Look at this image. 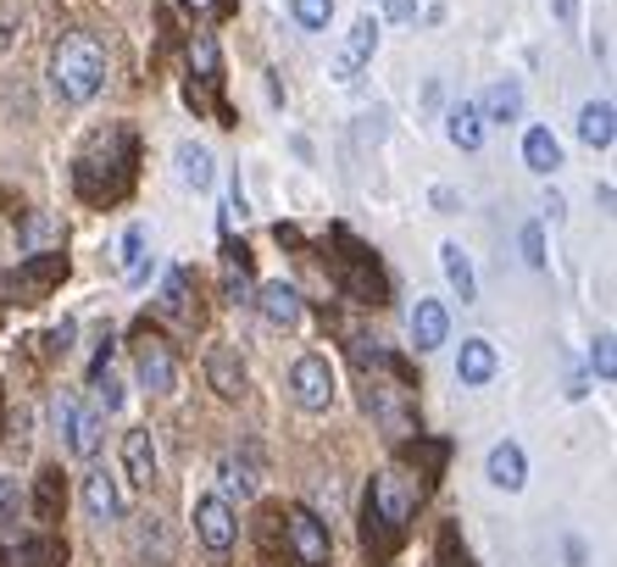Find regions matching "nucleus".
Returning <instances> with one entry per match:
<instances>
[{
  "label": "nucleus",
  "instance_id": "obj_1",
  "mask_svg": "<svg viewBox=\"0 0 617 567\" xmlns=\"http://www.w3.org/2000/svg\"><path fill=\"white\" fill-rule=\"evenodd\" d=\"M429 484H417L406 467H385L378 479H367V495H362V551L373 562H390L406 540V524L417 517Z\"/></svg>",
  "mask_w": 617,
  "mask_h": 567
},
{
  "label": "nucleus",
  "instance_id": "obj_2",
  "mask_svg": "<svg viewBox=\"0 0 617 567\" xmlns=\"http://www.w3.org/2000/svg\"><path fill=\"white\" fill-rule=\"evenodd\" d=\"M134 167H139V146H134V128L128 123H106L84 139V151L73 156V189L78 201L89 206H112L128 196L134 184Z\"/></svg>",
  "mask_w": 617,
  "mask_h": 567
},
{
  "label": "nucleus",
  "instance_id": "obj_3",
  "mask_svg": "<svg viewBox=\"0 0 617 567\" xmlns=\"http://www.w3.org/2000/svg\"><path fill=\"white\" fill-rule=\"evenodd\" d=\"M106 67H112V56H106L101 34L67 28V34L51 45V94H56V101H67V106H84V101H95V94H101Z\"/></svg>",
  "mask_w": 617,
  "mask_h": 567
},
{
  "label": "nucleus",
  "instance_id": "obj_4",
  "mask_svg": "<svg viewBox=\"0 0 617 567\" xmlns=\"http://www.w3.org/2000/svg\"><path fill=\"white\" fill-rule=\"evenodd\" d=\"M284 551H290L295 567H328L335 562V540H328V524L317 512L295 506V512H284Z\"/></svg>",
  "mask_w": 617,
  "mask_h": 567
},
{
  "label": "nucleus",
  "instance_id": "obj_5",
  "mask_svg": "<svg viewBox=\"0 0 617 567\" xmlns=\"http://www.w3.org/2000/svg\"><path fill=\"white\" fill-rule=\"evenodd\" d=\"M67 278V256L62 251H39V256H23L7 278V295L23 301V306H39V301H51V290Z\"/></svg>",
  "mask_w": 617,
  "mask_h": 567
},
{
  "label": "nucleus",
  "instance_id": "obj_6",
  "mask_svg": "<svg viewBox=\"0 0 617 567\" xmlns=\"http://www.w3.org/2000/svg\"><path fill=\"white\" fill-rule=\"evenodd\" d=\"M335 240L345 245V256H340V284H345V295L351 301H362V306H385V273H378V262L351 240V234L340 228Z\"/></svg>",
  "mask_w": 617,
  "mask_h": 567
},
{
  "label": "nucleus",
  "instance_id": "obj_7",
  "mask_svg": "<svg viewBox=\"0 0 617 567\" xmlns=\"http://www.w3.org/2000/svg\"><path fill=\"white\" fill-rule=\"evenodd\" d=\"M290 395H295V406L301 412H328L335 406V395H340V385H335V367H328V356H301L295 367H290Z\"/></svg>",
  "mask_w": 617,
  "mask_h": 567
},
{
  "label": "nucleus",
  "instance_id": "obj_8",
  "mask_svg": "<svg viewBox=\"0 0 617 567\" xmlns=\"http://www.w3.org/2000/svg\"><path fill=\"white\" fill-rule=\"evenodd\" d=\"M134 373H139V390H151V395H173L178 390V356L167 340L146 335L134 351Z\"/></svg>",
  "mask_w": 617,
  "mask_h": 567
},
{
  "label": "nucleus",
  "instance_id": "obj_9",
  "mask_svg": "<svg viewBox=\"0 0 617 567\" xmlns=\"http://www.w3.org/2000/svg\"><path fill=\"white\" fill-rule=\"evenodd\" d=\"M196 534H201V545H206L212 556L234 551V540H240V517H234L228 495H201V501H196Z\"/></svg>",
  "mask_w": 617,
  "mask_h": 567
},
{
  "label": "nucleus",
  "instance_id": "obj_10",
  "mask_svg": "<svg viewBox=\"0 0 617 567\" xmlns=\"http://www.w3.org/2000/svg\"><path fill=\"white\" fill-rule=\"evenodd\" d=\"M206 385L223 395V401H245L251 395V367L234 345H212L206 351Z\"/></svg>",
  "mask_w": 617,
  "mask_h": 567
},
{
  "label": "nucleus",
  "instance_id": "obj_11",
  "mask_svg": "<svg viewBox=\"0 0 617 567\" xmlns=\"http://www.w3.org/2000/svg\"><path fill=\"white\" fill-rule=\"evenodd\" d=\"M373 51H378V17H356V23H351V34L340 39L335 62H328V73H335V78L345 84V78H356V73L373 62Z\"/></svg>",
  "mask_w": 617,
  "mask_h": 567
},
{
  "label": "nucleus",
  "instance_id": "obj_12",
  "mask_svg": "<svg viewBox=\"0 0 617 567\" xmlns=\"http://www.w3.org/2000/svg\"><path fill=\"white\" fill-rule=\"evenodd\" d=\"M128 540H134V562L139 567H173V529L162 524L156 512H139Z\"/></svg>",
  "mask_w": 617,
  "mask_h": 567
},
{
  "label": "nucleus",
  "instance_id": "obj_13",
  "mask_svg": "<svg viewBox=\"0 0 617 567\" xmlns=\"http://www.w3.org/2000/svg\"><path fill=\"white\" fill-rule=\"evenodd\" d=\"M251 306H256L273 328H301V323H306V301H301V290H295V284H284V278L262 284Z\"/></svg>",
  "mask_w": 617,
  "mask_h": 567
},
{
  "label": "nucleus",
  "instance_id": "obj_14",
  "mask_svg": "<svg viewBox=\"0 0 617 567\" xmlns=\"http://www.w3.org/2000/svg\"><path fill=\"white\" fill-rule=\"evenodd\" d=\"M84 512H89V524H117L123 517V490H117V479L106 467H89L84 472Z\"/></svg>",
  "mask_w": 617,
  "mask_h": 567
},
{
  "label": "nucleus",
  "instance_id": "obj_15",
  "mask_svg": "<svg viewBox=\"0 0 617 567\" xmlns=\"http://www.w3.org/2000/svg\"><path fill=\"white\" fill-rule=\"evenodd\" d=\"M484 472H490V484H495V490L517 495V490L529 484V456H524V445H517V440H501V445L490 451Z\"/></svg>",
  "mask_w": 617,
  "mask_h": 567
},
{
  "label": "nucleus",
  "instance_id": "obj_16",
  "mask_svg": "<svg viewBox=\"0 0 617 567\" xmlns=\"http://www.w3.org/2000/svg\"><path fill=\"white\" fill-rule=\"evenodd\" d=\"M156 312H162L167 323H196V317H201V306H196V278H189L184 267H173V273L162 278Z\"/></svg>",
  "mask_w": 617,
  "mask_h": 567
},
{
  "label": "nucleus",
  "instance_id": "obj_17",
  "mask_svg": "<svg viewBox=\"0 0 617 567\" xmlns=\"http://www.w3.org/2000/svg\"><path fill=\"white\" fill-rule=\"evenodd\" d=\"M223 301L228 306H251L256 301V284H251V251L245 245H223Z\"/></svg>",
  "mask_w": 617,
  "mask_h": 567
},
{
  "label": "nucleus",
  "instance_id": "obj_18",
  "mask_svg": "<svg viewBox=\"0 0 617 567\" xmlns=\"http://www.w3.org/2000/svg\"><path fill=\"white\" fill-rule=\"evenodd\" d=\"M406 335H412L417 351H440L445 335H451V312H445L440 301H417L412 317H406Z\"/></svg>",
  "mask_w": 617,
  "mask_h": 567
},
{
  "label": "nucleus",
  "instance_id": "obj_19",
  "mask_svg": "<svg viewBox=\"0 0 617 567\" xmlns=\"http://www.w3.org/2000/svg\"><path fill=\"white\" fill-rule=\"evenodd\" d=\"M484 134H490V123H484L479 101H456V106L445 112V139H451L456 151H479Z\"/></svg>",
  "mask_w": 617,
  "mask_h": 567
},
{
  "label": "nucleus",
  "instance_id": "obj_20",
  "mask_svg": "<svg viewBox=\"0 0 617 567\" xmlns=\"http://www.w3.org/2000/svg\"><path fill=\"white\" fill-rule=\"evenodd\" d=\"M123 467H128V479H134V484H156L162 456H156L151 429H128V434H123Z\"/></svg>",
  "mask_w": 617,
  "mask_h": 567
},
{
  "label": "nucleus",
  "instance_id": "obj_21",
  "mask_svg": "<svg viewBox=\"0 0 617 567\" xmlns=\"http://www.w3.org/2000/svg\"><path fill=\"white\" fill-rule=\"evenodd\" d=\"M495 367H501V356H495L490 340H462V351H456V378H462L467 390H484L490 378H495Z\"/></svg>",
  "mask_w": 617,
  "mask_h": 567
},
{
  "label": "nucleus",
  "instance_id": "obj_22",
  "mask_svg": "<svg viewBox=\"0 0 617 567\" xmlns=\"http://www.w3.org/2000/svg\"><path fill=\"white\" fill-rule=\"evenodd\" d=\"M62 512H67L62 467H39V479H34V524L51 529V524H62Z\"/></svg>",
  "mask_w": 617,
  "mask_h": 567
},
{
  "label": "nucleus",
  "instance_id": "obj_23",
  "mask_svg": "<svg viewBox=\"0 0 617 567\" xmlns=\"http://www.w3.org/2000/svg\"><path fill=\"white\" fill-rule=\"evenodd\" d=\"M62 240H67V228H62V217H51V212H28V217H23V228H17V245H23V256L62 251Z\"/></svg>",
  "mask_w": 617,
  "mask_h": 567
},
{
  "label": "nucleus",
  "instance_id": "obj_24",
  "mask_svg": "<svg viewBox=\"0 0 617 567\" xmlns=\"http://www.w3.org/2000/svg\"><path fill=\"white\" fill-rule=\"evenodd\" d=\"M101 429H106V412L78 406L73 423H67V451H73L78 462H95V451H101Z\"/></svg>",
  "mask_w": 617,
  "mask_h": 567
},
{
  "label": "nucleus",
  "instance_id": "obj_25",
  "mask_svg": "<svg viewBox=\"0 0 617 567\" xmlns=\"http://www.w3.org/2000/svg\"><path fill=\"white\" fill-rule=\"evenodd\" d=\"M579 139L590 151H606L612 139H617V112H612V101H584L579 106Z\"/></svg>",
  "mask_w": 617,
  "mask_h": 567
},
{
  "label": "nucleus",
  "instance_id": "obj_26",
  "mask_svg": "<svg viewBox=\"0 0 617 567\" xmlns=\"http://www.w3.org/2000/svg\"><path fill=\"white\" fill-rule=\"evenodd\" d=\"M440 267H445V284L456 290V301H462V306L479 301V278H473V262H467V251H462L456 240H445V245H440Z\"/></svg>",
  "mask_w": 617,
  "mask_h": 567
},
{
  "label": "nucleus",
  "instance_id": "obj_27",
  "mask_svg": "<svg viewBox=\"0 0 617 567\" xmlns=\"http://www.w3.org/2000/svg\"><path fill=\"white\" fill-rule=\"evenodd\" d=\"M178 178H184L189 189H212V184H217V162H212V151L196 146V139H184V146H178Z\"/></svg>",
  "mask_w": 617,
  "mask_h": 567
},
{
  "label": "nucleus",
  "instance_id": "obj_28",
  "mask_svg": "<svg viewBox=\"0 0 617 567\" xmlns=\"http://www.w3.org/2000/svg\"><path fill=\"white\" fill-rule=\"evenodd\" d=\"M479 112H484V123H517V117H524V89H517L512 78L490 84V94L479 101Z\"/></svg>",
  "mask_w": 617,
  "mask_h": 567
},
{
  "label": "nucleus",
  "instance_id": "obj_29",
  "mask_svg": "<svg viewBox=\"0 0 617 567\" xmlns=\"http://www.w3.org/2000/svg\"><path fill=\"white\" fill-rule=\"evenodd\" d=\"M524 162H529V173H540V178H551V173L562 167V146H556L551 128H529V134H524Z\"/></svg>",
  "mask_w": 617,
  "mask_h": 567
},
{
  "label": "nucleus",
  "instance_id": "obj_30",
  "mask_svg": "<svg viewBox=\"0 0 617 567\" xmlns=\"http://www.w3.org/2000/svg\"><path fill=\"white\" fill-rule=\"evenodd\" d=\"M217 484H223V495H240V501H251V495H256V462L228 451V456L217 462Z\"/></svg>",
  "mask_w": 617,
  "mask_h": 567
},
{
  "label": "nucleus",
  "instance_id": "obj_31",
  "mask_svg": "<svg viewBox=\"0 0 617 567\" xmlns=\"http://www.w3.org/2000/svg\"><path fill=\"white\" fill-rule=\"evenodd\" d=\"M62 540L56 534H39V540H23L17 551H7V562L12 567H62Z\"/></svg>",
  "mask_w": 617,
  "mask_h": 567
},
{
  "label": "nucleus",
  "instance_id": "obj_32",
  "mask_svg": "<svg viewBox=\"0 0 617 567\" xmlns=\"http://www.w3.org/2000/svg\"><path fill=\"white\" fill-rule=\"evenodd\" d=\"M290 17H295L306 34H323L328 17H335V0H290Z\"/></svg>",
  "mask_w": 617,
  "mask_h": 567
},
{
  "label": "nucleus",
  "instance_id": "obj_33",
  "mask_svg": "<svg viewBox=\"0 0 617 567\" xmlns=\"http://www.w3.org/2000/svg\"><path fill=\"white\" fill-rule=\"evenodd\" d=\"M23 23H28L23 0H0V51H12V45L23 39Z\"/></svg>",
  "mask_w": 617,
  "mask_h": 567
},
{
  "label": "nucleus",
  "instance_id": "obj_34",
  "mask_svg": "<svg viewBox=\"0 0 617 567\" xmlns=\"http://www.w3.org/2000/svg\"><path fill=\"white\" fill-rule=\"evenodd\" d=\"M23 484L12 479V472H0V529H12L17 524V517H23Z\"/></svg>",
  "mask_w": 617,
  "mask_h": 567
},
{
  "label": "nucleus",
  "instance_id": "obj_35",
  "mask_svg": "<svg viewBox=\"0 0 617 567\" xmlns=\"http://www.w3.org/2000/svg\"><path fill=\"white\" fill-rule=\"evenodd\" d=\"M590 367H595L601 385H612V378H617V351H612V335H601V340L590 345Z\"/></svg>",
  "mask_w": 617,
  "mask_h": 567
},
{
  "label": "nucleus",
  "instance_id": "obj_36",
  "mask_svg": "<svg viewBox=\"0 0 617 567\" xmlns=\"http://www.w3.org/2000/svg\"><path fill=\"white\" fill-rule=\"evenodd\" d=\"M123 406V385L112 373H95V412H117Z\"/></svg>",
  "mask_w": 617,
  "mask_h": 567
},
{
  "label": "nucleus",
  "instance_id": "obj_37",
  "mask_svg": "<svg viewBox=\"0 0 617 567\" xmlns=\"http://www.w3.org/2000/svg\"><path fill=\"white\" fill-rule=\"evenodd\" d=\"M517 245H524V262H529V267H545V234H540V223H529Z\"/></svg>",
  "mask_w": 617,
  "mask_h": 567
},
{
  "label": "nucleus",
  "instance_id": "obj_38",
  "mask_svg": "<svg viewBox=\"0 0 617 567\" xmlns=\"http://www.w3.org/2000/svg\"><path fill=\"white\" fill-rule=\"evenodd\" d=\"M278 524H284V506H267V512H262V529H256V534H262V551H267V556L278 551Z\"/></svg>",
  "mask_w": 617,
  "mask_h": 567
},
{
  "label": "nucleus",
  "instance_id": "obj_39",
  "mask_svg": "<svg viewBox=\"0 0 617 567\" xmlns=\"http://www.w3.org/2000/svg\"><path fill=\"white\" fill-rule=\"evenodd\" d=\"M139 251H146V228H128V234H123V245H117V262H123V267H134V262H139Z\"/></svg>",
  "mask_w": 617,
  "mask_h": 567
},
{
  "label": "nucleus",
  "instance_id": "obj_40",
  "mask_svg": "<svg viewBox=\"0 0 617 567\" xmlns=\"http://www.w3.org/2000/svg\"><path fill=\"white\" fill-rule=\"evenodd\" d=\"M73 335H78V328H73V323H62V328H51V356H67V351H73Z\"/></svg>",
  "mask_w": 617,
  "mask_h": 567
},
{
  "label": "nucleus",
  "instance_id": "obj_41",
  "mask_svg": "<svg viewBox=\"0 0 617 567\" xmlns=\"http://www.w3.org/2000/svg\"><path fill=\"white\" fill-rule=\"evenodd\" d=\"M385 12H390L395 23H412V17H417V0H385Z\"/></svg>",
  "mask_w": 617,
  "mask_h": 567
},
{
  "label": "nucleus",
  "instance_id": "obj_42",
  "mask_svg": "<svg viewBox=\"0 0 617 567\" xmlns=\"http://www.w3.org/2000/svg\"><path fill=\"white\" fill-rule=\"evenodd\" d=\"M189 12H234V0H184Z\"/></svg>",
  "mask_w": 617,
  "mask_h": 567
},
{
  "label": "nucleus",
  "instance_id": "obj_43",
  "mask_svg": "<svg viewBox=\"0 0 617 567\" xmlns=\"http://www.w3.org/2000/svg\"><path fill=\"white\" fill-rule=\"evenodd\" d=\"M551 12H556V17L567 23V17H574V0H551Z\"/></svg>",
  "mask_w": 617,
  "mask_h": 567
}]
</instances>
